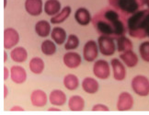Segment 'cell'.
<instances>
[{
  "mask_svg": "<svg viewBox=\"0 0 149 115\" xmlns=\"http://www.w3.org/2000/svg\"><path fill=\"white\" fill-rule=\"evenodd\" d=\"M91 21L93 22L97 31L101 35L117 39L125 34V25L115 9H103L97 13Z\"/></svg>",
  "mask_w": 149,
  "mask_h": 115,
  "instance_id": "1",
  "label": "cell"
},
{
  "mask_svg": "<svg viewBox=\"0 0 149 115\" xmlns=\"http://www.w3.org/2000/svg\"><path fill=\"white\" fill-rule=\"evenodd\" d=\"M126 27L129 35L132 37L137 39L147 37L146 31L149 28V9L138 10L131 15L127 20Z\"/></svg>",
  "mask_w": 149,
  "mask_h": 115,
  "instance_id": "2",
  "label": "cell"
},
{
  "mask_svg": "<svg viewBox=\"0 0 149 115\" xmlns=\"http://www.w3.org/2000/svg\"><path fill=\"white\" fill-rule=\"evenodd\" d=\"M109 3L116 11L133 15L142 6L146 5V0H109Z\"/></svg>",
  "mask_w": 149,
  "mask_h": 115,
  "instance_id": "3",
  "label": "cell"
},
{
  "mask_svg": "<svg viewBox=\"0 0 149 115\" xmlns=\"http://www.w3.org/2000/svg\"><path fill=\"white\" fill-rule=\"evenodd\" d=\"M132 89L135 94L141 97L149 95V79L142 75L135 76L132 80Z\"/></svg>",
  "mask_w": 149,
  "mask_h": 115,
  "instance_id": "4",
  "label": "cell"
},
{
  "mask_svg": "<svg viewBox=\"0 0 149 115\" xmlns=\"http://www.w3.org/2000/svg\"><path fill=\"white\" fill-rule=\"evenodd\" d=\"M98 45L100 54L104 56H111L117 50L114 39L110 36L100 35L98 38Z\"/></svg>",
  "mask_w": 149,
  "mask_h": 115,
  "instance_id": "5",
  "label": "cell"
},
{
  "mask_svg": "<svg viewBox=\"0 0 149 115\" xmlns=\"http://www.w3.org/2000/svg\"><path fill=\"white\" fill-rule=\"evenodd\" d=\"M99 45L98 43L90 40L85 43L83 48V57L87 62H94L99 55Z\"/></svg>",
  "mask_w": 149,
  "mask_h": 115,
  "instance_id": "6",
  "label": "cell"
},
{
  "mask_svg": "<svg viewBox=\"0 0 149 115\" xmlns=\"http://www.w3.org/2000/svg\"><path fill=\"white\" fill-rule=\"evenodd\" d=\"M93 73L99 79H108L111 75L110 64L105 60H98L93 66Z\"/></svg>",
  "mask_w": 149,
  "mask_h": 115,
  "instance_id": "7",
  "label": "cell"
},
{
  "mask_svg": "<svg viewBox=\"0 0 149 115\" xmlns=\"http://www.w3.org/2000/svg\"><path fill=\"white\" fill-rule=\"evenodd\" d=\"M19 32L13 28H8L4 31V48L5 49H12L19 43Z\"/></svg>",
  "mask_w": 149,
  "mask_h": 115,
  "instance_id": "8",
  "label": "cell"
},
{
  "mask_svg": "<svg viewBox=\"0 0 149 115\" xmlns=\"http://www.w3.org/2000/svg\"><path fill=\"white\" fill-rule=\"evenodd\" d=\"M134 106V98L128 92H123L119 95L117 101V110L126 112L131 110Z\"/></svg>",
  "mask_w": 149,
  "mask_h": 115,
  "instance_id": "9",
  "label": "cell"
},
{
  "mask_svg": "<svg viewBox=\"0 0 149 115\" xmlns=\"http://www.w3.org/2000/svg\"><path fill=\"white\" fill-rule=\"evenodd\" d=\"M111 65L113 71V78L118 81H123L126 77V68L123 63L118 58H113L111 61Z\"/></svg>",
  "mask_w": 149,
  "mask_h": 115,
  "instance_id": "10",
  "label": "cell"
},
{
  "mask_svg": "<svg viewBox=\"0 0 149 115\" xmlns=\"http://www.w3.org/2000/svg\"><path fill=\"white\" fill-rule=\"evenodd\" d=\"M10 78L16 84H23L27 80V72L20 66H13L10 68Z\"/></svg>",
  "mask_w": 149,
  "mask_h": 115,
  "instance_id": "11",
  "label": "cell"
},
{
  "mask_svg": "<svg viewBox=\"0 0 149 115\" xmlns=\"http://www.w3.org/2000/svg\"><path fill=\"white\" fill-rule=\"evenodd\" d=\"M47 95L41 89L33 90L31 94V102L34 107L42 108L47 104Z\"/></svg>",
  "mask_w": 149,
  "mask_h": 115,
  "instance_id": "12",
  "label": "cell"
},
{
  "mask_svg": "<svg viewBox=\"0 0 149 115\" xmlns=\"http://www.w3.org/2000/svg\"><path fill=\"white\" fill-rule=\"evenodd\" d=\"M63 61H64V64L65 65V66L71 69H74L81 65L82 58L77 53L68 52L63 57Z\"/></svg>",
  "mask_w": 149,
  "mask_h": 115,
  "instance_id": "13",
  "label": "cell"
},
{
  "mask_svg": "<svg viewBox=\"0 0 149 115\" xmlns=\"http://www.w3.org/2000/svg\"><path fill=\"white\" fill-rule=\"evenodd\" d=\"M25 9L31 16H39L42 12V0H26Z\"/></svg>",
  "mask_w": 149,
  "mask_h": 115,
  "instance_id": "14",
  "label": "cell"
},
{
  "mask_svg": "<svg viewBox=\"0 0 149 115\" xmlns=\"http://www.w3.org/2000/svg\"><path fill=\"white\" fill-rule=\"evenodd\" d=\"M74 20L81 26H87L92 20L91 14L89 11L85 8H78L74 13Z\"/></svg>",
  "mask_w": 149,
  "mask_h": 115,
  "instance_id": "15",
  "label": "cell"
},
{
  "mask_svg": "<svg viewBox=\"0 0 149 115\" xmlns=\"http://www.w3.org/2000/svg\"><path fill=\"white\" fill-rule=\"evenodd\" d=\"M120 58L123 62V64L128 67H134L139 62L138 56L133 50L121 53L120 54Z\"/></svg>",
  "mask_w": 149,
  "mask_h": 115,
  "instance_id": "16",
  "label": "cell"
},
{
  "mask_svg": "<svg viewBox=\"0 0 149 115\" xmlns=\"http://www.w3.org/2000/svg\"><path fill=\"white\" fill-rule=\"evenodd\" d=\"M49 101L54 106H63L66 102V96L62 90L54 89L50 93Z\"/></svg>",
  "mask_w": 149,
  "mask_h": 115,
  "instance_id": "17",
  "label": "cell"
},
{
  "mask_svg": "<svg viewBox=\"0 0 149 115\" xmlns=\"http://www.w3.org/2000/svg\"><path fill=\"white\" fill-rule=\"evenodd\" d=\"M82 89L88 94H95L100 89V84L95 78L86 77L82 81Z\"/></svg>",
  "mask_w": 149,
  "mask_h": 115,
  "instance_id": "18",
  "label": "cell"
},
{
  "mask_svg": "<svg viewBox=\"0 0 149 115\" xmlns=\"http://www.w3.org/2000/svg\"><path fill=\"white\" fill-rule=\"evenodd\" d=\"M61 11V3L59 0H47L44 4V12L48 16L54 17Z\"/></svg>",
  "mask_w": 149,
  "mask_h": 115,
  "instance_id": "19",
  "label": "cell"
},
{
  "mask_svg": "<svg viewBox=\"0 0 149 115\" xmlns=\"http://www.w3.org/2000/svg\"><path fill=\"white\" fill-rule=\"evenodd\" d=\"M68 108L72 112H81L85 108V100L82 97L74 95L72 96L68 101Z\"/></svg>",
  "mask_w": 149,
  "mask_h": 115,
  "instance_id": "20",
  "label": "cell"
},
{
  "mask_svg": "<svg viewBox=\"0 0 149 115\" xmlns=\"http://www.w3.org/2000/svg\"><path fill=\"white\" fill-rule=\"evenodd\" d=\"M51 37L56 44L62 45L66 41V32L61 27H54L51 31Z\"/></svg>",
  "mask_w": 149,
  "mask_h": 115,
  "instance_id": "21",
  "label": "cell"
},
{
  "mask_svg": "<svg viewBox=\"0 0 149 115\" xmlns=\"http://www.w3.org/2000/svg\"><path fill=\"white\" fill-rule=\"evenodd\" d=\"M10 58L16 63H23L28 58V53L23 47H16L10 52Z\"/></svg>",
  "mask_w": 149,
  "mask_h": 115,
  "instance_id": "22",
  "label": "cell"
},
{
  "mask_svg": "<svg viewBox=\"0 0 149 115\" xmlns=\"http://www.w3.org/2000/svg\"><path fill=\"white\" fill-rule=\"evenodd\" d=\"M116 41H117V51L120 54L130 51V50H133L134 48L133 43H132L131 40L128 39L125 35L120 36L119 38L116 39Z\"/></svg>",
  "mask_w": 149,
  "mask_h": 115,
  "instance_id": "23",
  "label": "cell"
},
{
  "mask_svg": "<svg viewBox=\"0 0 149 115\" xmlns=\"http://www.w3.org/2000/svg\"><path fill=\"white\" fill-rule=\"evenodd\" d=\"M35 31L40 37L45 38L51 34V25L46 20H40L35 25Z\"/></svg>",
  "mask_w": 149,
  "mask_h": 115,
  "instance_id": "24",
  "label": "cell"
},
{
  "mask_svg": "<svg viewBox=\"0 0 149 115\" xmlns=\"http://www.w3.org/2000/svg\"><path fill=\"white\" fill-rule=\"evenodd\" d=\"M71 8L69 6H66L64 8H63L58 14H56L55 16L52 17L51 19V23H53V24H60V23L64 22L65 20H67L68 17L70 16L71 14Z\"/></svg>",
  "mask_w": 149,
  "mask_h": 115,
  "instance_id": "25",
  "label": "cell"
},
{
  "mask_svg": "<svg viewBox=\"0 0 149 115\" xmlns=\"http://www.w3.org/2000/svg\"><path fill=\"white\" fill-rule=\"evenodd\" d=\"M30 70L34 74H42L44 69V62L40 57H33L30 61Z\"/></svg>",
  "mask_w": 149,
  "mask_h": 115,
  "instance_id": "26",
  "label": "cell"
},
{
  "mask_svg": "<svg viewBox=\"0 0 149 115\" xmlns=\"http://www.w3.org/2000/svg\"><path fill=\"white\" fill-rule=\"evenodd\" d=\"M64 86L68 90H74L79 87V79L73 74L66 75L64 77Z\"/></svg>",
  "mask_w": 149,
  "mask_h": 115,
  "instance_id": "27",
  "label": "cell"
},
{
  "mask_svg": "<svg viewBox=\"0 0 149 115\" xmlns=\"http://www.w3.org/2000/svg\"><path fill=\"white\" fill-rule=\"evenodd\" d=\"M41 49L42 54L47 55V56H52L56 53V45L54 42L51 41V40H45L42 43Z\"/></svg>",
  "mask_w": 149,
  "mask_h": 115,
  "instance_id": "28",
  "label": "cell"
},
{
  "mask_svg": "<svg viewBox=\"0 0 149 115\" xmlns=\"http://www.w3.org/2000/svg\"><path fill=\"white\" fill-rule=\"evenodd\" d=\"M78 46H79L78 37L77 35H74V34H70L65 43V49L66 51L74 50V49H77Z\"/></svg>",
  "mask_w": 149,
  "mask_h": 115,
  "instance_id": "29",
  "label": "cell"
},
{
  "mask_svg": "<svg viewBox=\"0 0 149 115\" xmlns=\"http://www.w3.org/2000/svg\"><path fill=\"white\" fill-rule=\"evenodd\" d=\"M139 53L143 61L149 63V42L142 43L139 46Z\"/></svg>",
  "mask_w": 149,
  "mask_h": 115,
  "instance_id": "30",
  "label": "cell"
},
{
  "mask_svg": "<svg viewBox=\"0 0 149 115\" xmlns=\"http://www.w3.org/2000/svg\"><path fill=\"white\" fill-rule=\"evenodd\" d=\"M110 109L108 108V106L104 105V104H96L93 106L92 111L93 112H108Z\"/></svg>",
  "mask_w": 149,
  "mask_h": 115,
  "instance_id": "31",
  "label": "cell"
},
{
  "mask_svg": "<svg viewBox=\"0 0 149 115\" xmlns=\"http://www.w3.org/2000/svg\"><path fill=\"white\" fill-rule=\"evenodd\" d=\"M3 77H4V80H7L8 78V77H10V71L8 69L7 66H4L3 68Z\"/></svg>",
  "mask_w": 149,
  "mask_h": 115,
  "instance_id": "32",
  "label": "cell"
},
{
  "mask_svg": "<svg viewBox=\"0 0 149 115\" xmlns=\"http://www.w3.org/2000/svg\"><path fill=\"white\" fill-rule=\"evenodd\" d=\"M4 98H7L8 96V88H7V86L4 85Z\"/></svg>",
  "mask_w": 149,
  "mask_h": 115,
  "instance_id": "33",
  "label": "cell"
},
{
  "mask_svg": "<svg viewBox=\"0 0 149 115\" xmlns=\"http://www.w3.org/2000/svg\"><path fill=\"white\" fill-rule=\"evenodd\" d=\"M10 111H23V109L20 108L19 106H14L12 109H10Z\"/></svg>",
  "mask_w": 149,
  "mask_h": 115,
  "instance_id": "34",
  "label": "cell"
},
{
  "mask_svg": "<svg viewBox=\"0 0 149 115\" xmlns=\"http://www.w3.org/2000/svg\"><path fill=\"white\" fill-rule=\"evenodd\" d=\"M48 111H49V112H52V111H54V112H59L60 110H59V109H56V108H50V109H48Z\"/></svg>",
  "mask_w": 149,
  "mask_h": 115,
  "instance_id": "35",
  "label": "cell"
},
{
  "mask_svg": "<svg viewBox=\"0 0 149 115\" xmlns=\"http://www.w3.org/2000/svg\"><path fill=\"white\" fill-rule=\"evenodd\" d=\"M7 59H8V54L4 52V63L7 62Z\"/></svg>",
  "mask_w": 149,
  "mask_h": 115,
  "instance_id": "36",
  "label": "cell"
},
{
  "mask_svg": "<svg viewBox=\"0 0 149 115\" xmlns=\"http://www.w3.org/2000/svg\"><path fill=\"white\" fill-rule=\"evenodd\" d=\"M146 5L148 7V8H149V0H146Z\"/></svg>",
  "mask_w": 149,
  "mask_h": 115,
  "instance_id": "37",
  "label": "cell"
},
{
  "mask_svg": "<svg viewBox=\"0 0 149 115\" xmlns=\"http://www.w3.org/2000/svg\"><path fill=\"white\" fill-rule=\"evenodd\" d=\"M4 7H7V0H4Z\"/></svg>",
  "mask_w": 149,
  "mask_h": 115,
  "instance_id": "38",
  "label": "cell"
},
{
  "mask_svg": "<svg viewBox=\"0 0 149 115\" xmlns=\"http://www.w3.org/2000/svg\"><path fill=\"white\" fill-rule=\"evenodd\" d=\"M146 35H147V37L149 38V28L147 29V31H146Z\"/></svg>",
  "mask_w": 149,
  "mask_h": 115,
  "instance_id": "39",
  "label": "cell"
}]
</instances>
